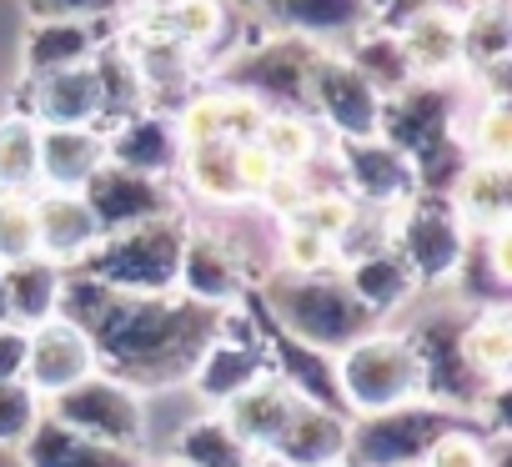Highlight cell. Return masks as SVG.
Returning <instances> with one entry per match:
<instances>
[{"instance_id": "obj_21", "label": "cell", "mask_w": 512, "mask_h": 467, "mask_svg": "<svg viewBox=\"0 0 512 467\" xmlns=\"http://www.w3.org/2000/svg\"><path fill=\"white\" fill-rule=\"evenodd\" d=\"M397 41L417 71V81H452L462 76V16L457 0H442V6L412 16L407 26H397Z\"/></svg>"}, {"instance_id": "obj_30", "label": "cell", "mask_w": 512, "mask_h": 467, "mask_svg": "<svg viewBox=\"0 0 512 467\" xmlns=\"http://www.w3.org/2000/svg\"><path fill=\"white\" fill-rule=\"evenodd\" d=\"M342 277H347L352 297H357L377 322L392 317L397 307H407L412 292H417V277H412V267L397 257V247H382V252H372V257H362V262H352V267H342Z\"/></svg>"}, {"instance_id": "obj_38", "label": "cell", "mask_w": 512, "mask_h": 467, "mask_svg": "<svg viewBox=\"0 0 512 467\" xmlns=\"http://www.w3.org/2000/svg\"><path fill=\"white\" fill-rule=\"evenodd\" d=\"M382 247H392V211L357 201V206H352V221L337 231V242H332L337 272L352 267V262H362V257H372V252H382Z\"/></svg>"}, {"instance_id": "obj_16", "label": "cell", "mask_w": 512, "mask_h": 467, "mask_svg": "<svg viewBox=\"0 0 512 467\" xmlns=\"http://www.w3.org/2000/svg\"><path fill=\"white\" fill-rule=\"evenodd\" d=\"M181 151H186V141H181L171 111L146 106V111L106 126V161L111 166H126V171H141V176H156V181H176Z\"/></svg>"}, {"instance_id": "obj_29", "label": "cell", "mask_w": 512, "mask_h": 467, "mask_svg": "<svg viewBox=\"0 0 512 467\" xmlns=\"http://www.w3.org/2000/svg\"><path fill=\"white\" fill-rule=\"evenodd\" d=\"M61 287H66V267L46 262L41 252L26 262H11L6 267V317L26 332L51 322L61 312Z\"/></svg>"}, {"instance_id": "obj_37", "label": "cell", "mask_w": 512, "mask_h": 467, "mask_svg": "<svg viewBox=\"0 0 512 467\" xmlns=\"http://www.w3.org/2000/svg\"><path fill=\"white\" fill-rule=\"evenodd\" d=\"M36 146L41 126L31 116H0V191H36Z\"/></svg>"}, {"instance_id": "obj_39", "label": "cell", "mask_w": 512, "mask_h": 467, "mask_svg": "<svg viewBox=\"0 0 512 467\" xmlns=\"http://www.w3.org/2000/svg\"><path fill=\"white\" fill-rule=\"evenodd\" d=\"M36 257V201L31 191H0V267Z\"/></svg>"}, {"instance_id": "obj_22", "label": "cell", "mask_w": 512, "mask_h": 467, "mask_svg": "<svg viewBox=\"0 0 512 467\" xmlns=\"http://www.w3.org/2000/svg\"><path fill=\"white\" fill-rule=\"evenodd\" d=\"M282 31L322 46V51H342L352 36H362L377 21V0H277Z\"/></svg>"}, {"instance_id": "obj_51", "label": "cell", "mask_w": 512, "mask_h": 467, "mask_svg": "<svg viewBox=\"0 0 512 467\" xmlns=\"http://www.w3.org/2000/svg\"><path fill=\"white\" fill-rule=\"evenodd\" d=\"M246 6H251V11H267V16H272V11H277V0H246Z\"/></svg>"}, {"instance_id": "obj_44", "label": "cell", "mask_w": 512, "mask_h": 467, "mask_svg": "<svg viewBox=\"0 0 512 467\" xmlns=\"http://www.w3.org/2000/svg\"><path fill=\"white\" fill-rule=\"evenodd\" d=\"M216 106H221V136H226V141H256L267 106H256L251 96L226 91V86H216Z\"/></svg>"}, {"instance_id": "obj_9", "label": "cell", "mask_w": 512, "mask_h": 467, "mask_svg": "<svg viewBox=\"0 0 512 467\" xmlns=\"http://www.w3.org/2000/svg\"><path fill=\"white\" fill-rule=\"evenodd\" d=\"M407 337H412L417 362H422V397H427V402L452 407V412H462V417H477L482 402H487L497 387H507V382L492 387V382H482V377L467 367V357H462V317H457V312H437V317L417 322Z\"/></svg>"}, {"instance_id": "obj_53", "label": "cell", "mask_w": 512, "mask_h": 467, "mask_svg": "<svg viewBox=\"0 0 512 467\" xmlns=\"http://www.w3.org/2000/svg\"><path fill=\"white\" fill-rule=\"evenodd\" d=\"M327 467H352V462H327Z\"/></svg>"}, {"instance_id": "obj_26", "label": "cell", "mask_w": 512, "mask_h": 467, "mask_svg": "<svg viewBox=\"0 0 512 467\" xmlns=\"http://www.w3.org/2000/svg\"><path fill=\"white\" fill-rule=\"evenodd\" d=\"M297 402H302V397L267 372L262 382H251L246 392H236V397H231L226 407H216V412L226 417V427H231L251 452H267V447L277 442V432L287 427V417H292Z\"/></svg>"}, {"instance_id": "obj_18", "label": "cell", "mask_w": 512, "mask_h": 467, "mask_svg": "<svg viewBox=\"0 0 512 467\" xmlns=\"http://www.w3.org/2000/svg\"><path fill=\"white\" fill-rule=\"evenodd\" d=\"M31 201H36V252L76 272L101 242L91 206L81 201V191H31Z\"/></svg>"}, {"instance_id": "obj_47", "label": "cell", "mask_w": 512, "mask_h": 467, "mask_svg": "<svg viewBox=\"0 0 512 467\" xmlns=\"http://www.w3.org/2000/svg\"><path fill=\"white\" fill-rule=\"evenodd\" d=\"M26 347H31V332L26 327L0 322V377H21L26 372Z\"/></svg>"}, {"instance_id": "obj_4", "label": "cell", "mask_w": 512, "mask_h": 467, "mask_svg": "<svg viewBox=\"0 0 512 467\" xmlns=\"http://www.w3.org/2000/svg\"><path fill=\"white\" fill-rule=\"evenodd\" d=\"M337 387H342L347 417H367V412L417 402L422 397V362H417L412 337L372 327L347 352H337Z\"/></svg>"}, {"instance_id": "obj_11", "label": "cell", "mask_w": 512, "mask_h": 467, "mask_svg": "<svg viewBox=\"0 0 512 467\" xmlns=\"http://www.w3.org/2000/svg\"><path fill=\"white\" fill-rule=\"evenodd\" d=\"M307 116L332 141H367L382 131V96L352 71L342 51H322L307 81Z\"/></svg>"}, {"instance_id": "obj_20", "label": "cell", "mask_w": 512, "mask_h": 467, "mask_svg": "<svg viewBox=\"0 0 512 467\" xmlns=\"http://www.w3.org/2000/svg\"><path fill=\"white\" fill-rule=\"evenodd\" d=\"M96 166H106L101 126H41L36 146V191H81Z\"/></svg>"}, {"instance_id": "obj_40", "label": "cell", "mask_w": 512, "mask_h": 467, "mask_svg": "<svg viewBox=\"0 0 512 467\" xmlns=\"http://www.w3.org/2000/svg\"><path fill=\"white\" fill-rule=\"evenodd\" d=\"M492 447H497V437L482 432V427H472V417H467V422L447 427L427 447L422 467H492Z\"/></svg>"}, {"instance_id": "obj_42", "label": "cell", "mask_w": 512, "mask_h": 467, "mask_svg": "<svg viewBox=\"0 0 512 467\" xmlns=\"http://www.w3.org/2000/svg\"><path fill=\"white\" fill-rule=\"evenodd\" d=\"M46 402L21 382V377H0V447H21L31 427L41 422Z\"/></svg>"}, {"instance_id": "obj_14", "label": "cell", "mask_w": 512, "mask_h": 467, "mask_svg": "<svg viewBox=\"0 0 512 467\" xmlns=\"http://www.w3.org/2000/svg\"><path fill=\"white\" fill-rule=\"evenodd\" d=\"M332 156H337V171H342V191L362 206H387L397 211L402 201L417 196V171L412 161L382 141V136H367V141H332Z\"/></svg>"}, {"instance_id": "obj_15", "label": "cell", "mask_w": 512, "mask_h": 467, "mask_svg": "<svg viewBox=\"0 0 512 467\" xmlns=\"http://www.w3.org/2000/svg\"><path fill=\"white\" fill-rule=\"evenodd\" d=\"M96 367H101V362H96L91 337H86L81 327H71L66 317H51V322L31 327V347H26V372H21V382H26L41 402H51L56 392L86 382Z\"/></svg>"}, {"instance_id": "obj_32", "label": "cell", "mask_w": 512, "mask_h": 467, "mask_svg": "<svg viewBox=\"0 0 512 467\" xmlns=\"http://www.w3.org/2000/svg\"><path fill=\"white\" fill-rule=\"evenodd\" d=\"M342 56L352 61V71H357L382 101L397 96V91H407V86L417 81V71H412V61H407L397 31H387V26H377V21H372L362 36H352V41L342 46Z\"/></svg>"}, {"instance_id": "obj_7", "label": "cell", "mask_w": 512, "mask_h": 467, "mask_svg": "<svg viewBox=\"0 0 512 467\" xmlns=\"http://www.w3.org/2000/svg\"><path fill=\"white\" fill-rule=\"evenodd\" d=\"M457 422H467V417L452 412V407H437L427 397L387 407V412L352 417L347 422V457L342 462H352V467H407V462H422L427 447L447 427H457Z\"/></svg>"}, {"instance_id": "obj_36", "label": "cell", "mask_w": 512, "mask_h": 467, "mask_svg": "<svg viewBox=\"0 0 512 467\" xmlns=\"http://www.w3.org/2000/svg\"><path fill=\"white\" fill-rule=\"evenodd\" d=\"M256 146H262L282 171H302L312 156H322L332 146V136L307 111H267L262 131H256Z\"/></svg>"}, {"instance_id": "obj_49", "label": "cell", "mask_w": 512, "mask_h": 467, "mask_svg": "<svg viewBox=\"0 0 512 467\" xmlns=\"http://www.w3.org/2000/svg\"><path fill=\"white\" fill-rule=\"evenodd\" d=\"M241 467H292V462H282L277 452H251V457H246Z\"/></svg>"}, {"instance_id": "obj_54", "label": "cell", "mask_w": 512, "mask_h": 467, "mask_svg": "<svg viewBox=\"0 0 512 467\" xmlns=\"http://www.w3.org/2000/svg\"><path fill=\"white\" fill-rule=\"evenodd\" d=\"M407 467H422V462H407Z\"/></svg>"}, {"instance_id": "obj_12", "label": "cell", "mask_w": 512, "mask_h": 467, "mask_svg": "<svg viewBox=\"0 0 512 467\" xmlns=\"http://www.w3.org/2000/svg\"><path fill=\"white\" fill-rule=\"evenodd\" d=\"M81 201L91 206L101 237L156 221V216H181V191L171 181H156V176H141V171H126L111 161L96 166V176L81 186Z\"/></svg>"}, {"instance_id": "obj_25", "label": "cell", "mask_w": 512, "mask_h": 467, "mask_svg": "<svg viewBox=\"0 0 512 467\" xmlns=\"http://www.w3.org/2000/svg\"><path fill=\"white\" fill-rule=\"evenodd\" d=\"M21 457L26 467H146L141 452H126V447H106V442H91L81 432H71L66 422L46 417L31 427V437L21 442Z\"/></svg>"}, {"instance_id": "obj_27", "label": "cell", "mask_w": 512, "mask_h": 467, "mask_svg": "<svg viewBox=\"0 0 512 467\" xmlns=\"http://www.w3.org/2000/svg\"><path fill=\"white\" fill-rule=\"evenodd\" d=\"M146 26H156V31H166L171 41H181L186 51H196L206 71H216V66L231 56V46H226V36H231L226 0H176L166 16H156V21H146Z\"/></svg>"}, {"instance_id": "obj_8", "label": "cell", "mask_w": 512, "mask_h": 467, "mask_svg": "<svg viewBox=\"0 0 512 467\" xmlns=\"http://www.w3.org/2000/svg\"><path fill=\"white\" fill-rule=\"evenodd\" d=\"M467 242H472V237H467V226L452 216L447 196L417 191L412 201H402V206L392 211V247H397V257L412 267L417 287H442V282H452V272H457Z\"/></svg>"}, {"instance_id": "obj_50", "label": "cell", "mask_w": 512, "mask_h": 467, "mask_svg": "<svg viewBox=\"0 0 512 467\" xmlns=\"http://www.w3.org/2000/svg\"><path fill=\"white\" fill-rule=\"evenodd\" d=\"M0 322H11L6 317V267H0Z\"/></svg>"}, {"instance_id": "obj_28", "label": "cell", "mask_w": 512, "mask_h": 467, "mask_svg": "<svg viewBox=\"0 0 512 467\" xmlns=\"http://www.w3.org/2000/svg\"><path fill=\"white\" fill-rule=\"evenodd\" d=\"M176 181L186 196L206 201V206H236L246 201L241 196V176H236V141H191L181 151V166H176Z\"/></svg>"}, {"instance_id": "obj_23", "label": "cell", "mask_w": 512, "mask_h": 467, "mask_svg": "<svg viewBox=\"0 0 512 467\" xmlns=\"http://www.w3.org/2000/svg\"><path fill=\"white\" fill-rule=\"evenodd\" d=\"M447 206L467 226V237H487V231L512 221V171L487 166V161H467L457 171V181L447 186Z\"/></svg>"}, {"instance_id": "obj_19", "label": "cell", "mask_w": 512, "mask_h": 467, "mask_svg": "<svg viewBox=\"0 0 512 467\" xmlns=\"http://www.w3.org/2000/svg\"><path fill=\"white\" fill-rule=\"evenodd\" d=\"M21 116H31L36 126H101V86L91 61L51 76H26Z\"/></svg>"}, {"instance_id": "obj_48", "label": "cell", "mask_w": 512, "mask_h": 467, "mask_svg": "<svg viewBox=\"0 0 512 467\" xmlns=\"http://www.w3.org/2000/svg\"><path fill=\"white\" fill-rule=\"evenodd\" d=\"M121 6H131L136 11V21H156V16H166L176 0H121Z\"/></svg>"}, {"instance_id": "obj_2", "label": "cell", "mask_w": 512, "mask_h": 467, "mask_svg": "<svg viewBox=\"0 0 512 467\" xmlns=\"http://www.w3.org/2000/svg\"><path fill=\"white\" fill-rule=\"evenodd\" d=\"M256 307H262L287 337L317 347V352H347L357 337H367L372 327H382L347 287V277L332 267V272H272L251 287Z\"/></svg>"}, {"instance_id": "obj_52", "label": "cell", "mask_w": 512, "mask_h": 467, "mask_svg": "<svg viewBox=\"0 0 512 467\" xmlns=\"http://www.w3.org/2000/svg\"><path fill=\"white\" fill-rule=\"evenodd\" d=\"M161 467H191V462H176V457H166V462H161Z\"/></svg>"}, {"instance_id": "obj_46", "label": "cell", "mask_w": 512, "mask_h": 467, "mask_svg": "<svg viewBox=\"0 0 512 467\" xmlns=\"http://www.w3.org/2000/svg\"><path fill=\"white\" fill-rule=\"evenodd\" d=\"M277 161L262 151V146H256V141H236V176H241V196L246 201H256V196H262L272 181H277Z\"/></svg>"}, {"instance_id": "obj_31", "label": "cell", "mask_w": 512, "mask_h": 467, "mask_svg": "<svg viewBox=\"0 0 512 467\" xmlns=\"http://www.w3.org/2000/svg\"><path fill=\"white\" fill-rule=\"evenodd\" d=\"M106 36L96 31V21H36L26 31V76H51L66 66H86L96 56Z\"/></svg>"}, {"instance_id": "obj_13", "label": "cell", "mask_w": 512, "mask_h": 467, "mask_svg": "<svg viewBox=\"0 0 512 467\" xmlns=\"http://www.w3.org/2000/svg\"><path fill=\"white\" fill-rule=\"evenodd\" d=\"M121 46H126V56H131V66H136V76H141V91H146V106H156V111H176L191 91H196V81L206 76V66H201V56L196 51H186L181 41H171L166 31H156V26H146V21H136L126 36H116Z\"/></svg>"}, {"instance_id": "obj_17", "label": "cell", "mask_w": 512, "mask_h": 467, "mask_svg": "<svg viewBox=\"0 0 512 467\" xmlns=\"http://www.w3.org/2000/svg\"><path fill=\"white\" fill-rule=\"evenodd\" d=\"M176 292L186 302H201V307H241V297L251 292L246 272L236 267V257L211 237L206 226H191L186 221V242H181V267H176Z\"/></svg>"}, {"instance_id": "obj_35", "label": "cell", "mask_w": 512, "mask_h": 467, "mask_svg": "<svg viewBox=\"0 0 512 467\" xmlns=\"http://www.w3.org/2000/svg\"><path fill=\"white\" fill-rule=\"evenodd\" d=\"M91 71H96V86H101V131L126 121V116H136V111H146L141 76H136V66H131V56H126V46L116 36L96 46Z\"/></svg>"}, {"instance_id": "obj_1", "label": "cell", "mask_w": 512, "mask_h": 467, "mask_svg": "<svg viewBox=\"0 0 512 467\" xmlns=\"http://www.w3.org/2000/svg\"><path fill=\"white\" fill-rule=\"evenodd\" d=\"M56 317L81 327L96 347L101 372L131 382L136 392L181 387L221 327L216 307L186 302L181 292L136 297V292H116L86 272H66Z\"/></svg>"}, {"instance_id": "obj_5", "label": "cell", "mask_w": 512, "mask_h": 467, "mask_svg": "<svg viewBox=\"0 0 512 467\" xmlns=\"http://www.w3.org/2000/svg\"><path fill=\"white\" fill-rule=\"evenodd\" d=\"M317 56H322V46L282 31V36L246 41L211 76H216V86L241 91L256 106H267V111H307V81H312Z\"/></svg>"}, {"instance_id": "obj_34", "label": "cell", "mask_w": 512, "mask_h": 467, "mask_svg": "<svg viewBox=\"0 0 512 467\" xmlns=\"http://www.w3.org/2000/svg\"><path fill=\"white\" fill-rule=\"evenodd\" d=\"M171 457L176 462H191V467H241L251 457V447L226 427V417L211 407L201 417H186L176 427V442H171Z\"/></svg>"}, {"instance_id": "obj_45", "label": "cell", "mask_w": 512, "mask_h": 467, "mask_svg": "<svg viewBox=\"0 0 512 467\" xmlns=\"http://www.w3.org/2000/svg\"><path fill=\"white\" fill-rule=\"evenodd\" d=\"M26 11L36 21H106L126 6L121 0H26Z\"/></svg>"}, {"instance_id": "obj_41", "label": "cell", "mask_w": 512, "mask_h": 467, "mask_svg": "<svg viewBox=\"0 0 512 467\" xmlns=\"http://www.w3.org/2000/svg\"><path fill=\"white\" fill-rule=\"evenodd\" d=\"M332 267H337V257H332L327 237H317V231H307L297 221H282V231H277V272L307 277V272H332Z\"/></svg>"}, {"instance_id": "obj_43", "label": "cell", "mask_w": 512, "mask_h": 467, "mask_svg": "<svg viewBox=\"0 0 512 467\" xmlns=\"http://www.w3.org/2000/svg\"><path fill=\"white\" fill-rule=\"evenodd\" d=\"M352 196L347 191H312L287 221H297V226H307V231H317V237H327V242H337V231L352 221Z\"/></svg>"}, {"instance_id": "obj_33", "label": "cell", "mask_w": 512, "mask_h": 467, "mask_svg": "<svg viewBox=\"0 0 512 467\" xmlns=\"http://www.w3.org/2000/svg\"><path fill=\"white\" fill-rule=\"evenodd\" d=\"M462 357L482 382H507L512 372V312L507 307H482L462 317Z\"/></svg>"}, {"instance_id": "obj_6", "label": "cell", "mask_w": 512, "mask_h": 467, "mask_svg": "<svg viewBox=\"0 0 512 467\" xmlns=\"http://www.w3.org/2000/svg\"><path fill=\"white\" fill-rule=\"evenodd\" d=\"M46 417L66 422L71 432L91 437V442H106V447H126V452H141L146 457V442H151V407H146V392H136L131 382L111 377V372H91L86 382L56 392L46 402Z\"/></svg>"}, {"instance_id": "obj_24", "label": "cell", "mask_w": 512, "mask_h": 467, "mask_svg": "<svg viewBox=\"0 0 512 467\" xmlns=\"http://www.w3.org/2000/svg\"><path fill=\"white\" fill-rule=\"evenodd\" d=\"M347 412H332V407H317V402H297L287 427L277 432V442L267 452H277L282 462L292 467H327V462H342L347 457Z\"/></svg>"}, {"instance_id": "obj_3", "label": "cell", "mask_w": 512, "mask_h": 467, "mask_svg": "<svg viewBox=\"0 0 512 467\" xmlns=\"http://www.w3.org/2000/svg\"><path fill=\"white\" fill-rule=\"evenodd\" d=\"M181 242H186V216H156L96 242V252L76 267L116 292L136 297H166L176 292V267H181Z\"/></svg>"}, {"instance_id": "obj_10", "label": "cell", "mask_w": 512, "mask_h": 467, "mask_svg": "<svg viewBox=\"0 0 512 467\" xmlns=\"http://www.w3.org/2000/svg\"><path fill=\"white\" fill-rule=\"evenodd\" d=\"M272 367H267V352H262V332H256L251 312L246 307H226L221 312V327L216 337L206 342V352L196 357L186 387L206 402V407H226L236 392H246L251 382H262Z\"/></svg>"}]
</instances>
